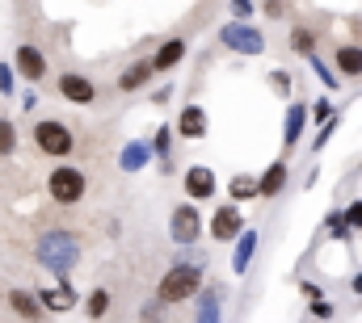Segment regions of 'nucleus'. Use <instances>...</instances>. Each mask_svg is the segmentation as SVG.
Returning a JSON list of instances; mask_svg holds the SVG:
<instances>
[{
  "instance_id": "nucleus-1",
  "label": "nucleus",
  "mask_w": 362,
  "mask_h": 323,
  "mask_svg": "<svg viewBox=\"0 0 362 323\" xmlns=\"http://www.w3.org/2000/svg\"><path fill=\"white\" fill-rule=\"evenodd\" d=\"M38 260L47 264V273L68 277V273L81 264V243H76L72 231H47V236L38 240Z\"/></svg>"
},
{
  "instance_id": "nucleus-2",
  "label": "nucleus",
  "mask_w": 362,
  "mask_h": 323,
  "mask_svg": "<svg viewBox=\"0 0 362 323\" xmlns=\"http://www.w3.org/2000/svg\"><path fill=\"white\" fill-rule=\"evenodd\" d=\"M198 294H202V273H198V264H194V260L173 264V269L160 277V286H156V298H160L165 307L189 303V298H198Z\"/></svg>"
},
{
  "instance_id": "nucleus-3",
  "label": "nucleus",
  "mask_w": 362,
  "mask_h": 323,
  "mask_svg": "<svg viewBox=\"0 0 362 323\" xmlns=\"http://www.w3.org/2000/svg\"><path fill=\"white\" fill-rule=\"evenodd\" d=\"M34 147L42 156H55V160H68L76 152V135L59 122V118H38L34 122Z\"/></svg>"
},
{
  "instance_id": "nucleus-4",
  "label": "nucleus",
  "mask_w": 362,
  "mask_h": 323,
  "mask_svg": "<svg viewBox=\"0 0 362 323\" xmlns=\"http://www.w3.org/2000/svg\"><path fill=\"white\" fill-rule=\"evenodd\" d=\"M47 193L59 202V206H76L85 193H89V181H85V172L81 168H55L51 176H47Z\"/></svg>"
},
{
  "instance_id": "nucleus-5",
  "label": "nucleus",
  "mask_w": 362,
  "mask_h": 323,
  "mask_svg": "<svg viewBox=\"0 0 362 323\" xmlns=\"http://www.w3.org/2000/svg\"><path fill=\"white\" fill-rule=\"evenodd\" d=\"M219 42L232 47V51H240V55H262V51H266V38H262L257 30H249L245 21L223 25V30H219Z\"/></svg>"
},
{
  "instance_id": "nucleus-6",
  "label": "nucleus",
  "mask_w": 362,
  "mask_h": 323,
  "mask_svg": "<svg viewBox=\"0 0 362 323\" xmlns=\"http://www.w3.org/2000/svg\"><path fill=\"white\" fill-rule=\"evenodd\" d=\"M198 231H202V214L194 210V206H173V214H169V236L173 243H189L198 240Z\"/></svg>"
},
{
  "instance_id": "nucleus-7",
  "label": "nucleus",
  "mask_w": 362,
  "mask_h": 323,
  "mask_svg": "<svg viewBox=\"0 0 362 323\" xmlns=\"http://www.w3.org/2000/svg\"><path fill=\"white\" fill-rule=\"evenodd\" d=\"M13 63H17V76H21V80H30V84L47 80V55H42L34 42H21V47L13 51Z\"/></svg>"
},
{
  "instance_id": "nucleus-8",
  "label": "nucleus",
  "mask_w": 362,
  "mask_h": 323,
  "mask_svg": "<svg viewBox=\"0 0 362 323\" xmlns=\"http://www.w3.org/2000/svg\"><path fill=\"white\" fill-rule=\"evenodd\" d=\"M55 88H59V97L72 101V105H93V97H97V84H93L89 76H81V72H64V76L55 80Z\"/></svg>"
},
{
  "instance_id": "nucleus-9",
  "label": "nucleus",
  "mask_w": 362,
  "mask_h": 323,
  "mask_svg": "<svg viewBox=\"0 0 362 323\" xmlns=\"http://www.w3.org/2000/svg\"><path fill=\"white\" fill-rule=\"evenodd\" d=\"M245 236V219L236 206H219L215 219H211V240L215 243H228V240H240Z\"/></svg>"
},
{
  "instance_id": "nucleus-10",
  "label": "nucleus",
  "mask_w": 362,
  "mask_h": 323,
  "mask_svg": "<svg viewBox=\"0 0 362 323\" xmlns=\"http://www.w3.org/2000/svg\"><path fill=\"white\" fill-rule=\"evenodd\" d=\"M185 193H189V202H206V197H215V189H219V181H215V172L206 168V164H194V168H185Z\"/></svg>"
},
{
  "instance_id": "nucleus-11",
  "label": "nucleus",
  "mask_w": 362,
  "mask_h": 323,
  "mask_svg": "<svg viewBox=\"0 0 362 323\" xmlns=\"http://www.w3.org/2000/svg\"><path fill=\"white\" fill-rule=\"evenodd\" d=\"M177 135L189 139V143L206 135V109H202V105H185V109H181L177 114Z\"/></svg>"
},
{
  "instance_id": "nucleus-12",
  "label": "nucleus",
  "mask_w": 362,
  "mask_h": 323,
  "mask_svg": "<svg viewBox=\"0 0 362 323\" xmlns=\"http://www.w3.org/2000/svg\"><path fill=\"white\" fill-rule=\"evenodd\" d=\"M8 307H13L25 323H38V319H42V311H47V307H42L30 290H21V286H13V290H8Z\"/></svg>"
},
{
  "instance_id": "nucleus-13",
  "label": "nucleus",
  "mask_w": 362,
  "mask_h": 323,
  "mask_svg": "<svg viewBox=\"0 0 362 323\" xmlns=\"http://www.w3.org/2000/svg\"><path fill=\"white\" fill-rule=\"evenodd\" d=\"M185 51H189L185 38H169V42H160L156 55H152V68H156V72H173L181 59H185Z\"/></svg>"
},
{
  "instance_id": "nucleus-14",
  "label": "nucleus",
  "mask_w": 362,
  "mask_h": 323,
  "mask_svg": "<svg viewBox=\"0 0 362 323\" xmlns=\"http://www.w3.org/2000/svg\"><path fill=\"white\" fill-rule=\"evenodd\" d=\"M156 76V68H152V59H135L122 76H118V92H139L144 84Z\"/></svg>"
},
{
  "instance_id": "nucleus-15",
  "label": "nucleus",
  "mask_w": 362,
  "mask_h": 323,
  "mask_svg": "<svg viewBox=\"0 0 362 323\" xmlns=\"http://www.w3.org/2000/svg\"><path fill=\"white\" fill-rule=\"evenodd\" d=\"M38 303H42L47 311H72V307H76V290H72L68 281H59V286H47V290L38 294Z\"/></svg>"
},
{
  "instance_id": "nucleus-16",
  "label": "nucleus",
  "mask_w": 362,
  "mask_h": 323,
  "mask_svg": "<svg viewBox=\"0 0 362 323\" xmlns=\"http://www.w3.org/2000/svg\"><path fill=\"white\" fill-rule=\"evenodd\" d=\"M333 63H337L341 76H362V47H354V42L337 47V51H333Z\"/></svg>"
},
{
  "instance_id": "nucleus-17",
  "label": "nucleus",
  "mask_w": 362,
  "mask_h": 323,
  "mask_svg": "<svg viewBox=\"0 0 362 323\" xmlns=\"http://www.w3.org/2000/svg\"><path fill=\"white\" fill-rule=\"evenodd\" d=\"M253 252H257V231L249 227L240 240H236V256H232V273H249V264H253Z\"/></svg>"
},
{
  "instance_id": "nucleus-18",
  "label": "nucleus",
  "mask_w": 362,
  "mask_h": 323,
  "mask_svg": "<svg viewBox=\"0 0 362 323\" xmlns=\"http://www.w3.org/2000/svg\"><path fill=\"white\" fill-rule=\"evenodd\" d=\"M286 176H291V172H286V160H274L270 168L257 176V181H262V197H278L282 185H286Z\"/></svg>"
},
{
  "instance_id": "nucleus-19",
  "label": "nucleus",
  "mask_w": 362,
  "mask_h": 323,
  "mask_svg": "<svg viewBox=\"0 0 362 323\" xmlns=\"http://www.w3.org/2000/svg\"><path fill=\"white\" fill-rule=\"evenodd\" d=\"M308 105H299V101H291V109H286V135H282V143L286 147H295L299 143V135H303V122H308Z\"/></svg>"
},
{
  "instance_id": "nucleus-20",
  "label": "nucleus",
  "mask_w": 362,
  "mask_h": 323,
  "mask_svg": "<svg viewBox=\"0 0 362 323\" xmlns=\"http://www.w3.org/2000/svg\"><path fill=\"white\" fill-rule=\"evenodd\" d=\"M228 193L236 197V202H245V197H262V181L257 176H232V185H228Z\"/></svg>"
},
{
  "instance_id": "nucleus-21",
  "label": "nucleus",
  "mask_w": 362,
  "mask_h": 323,
  "mask_svg": "<svg viewBox=\"0 0 362 323\" xmlns=\"http://www.w3.org/2000/svg\"><path fill=\"white\" fill-rule=\"evenodd\" d=\"M291 51L303 55V59H312V55H316V38H312V30L295 25V30H291Z\"/></svg>"
},
{
  "instance_id": "nucleus-22",
  "label": "nucleus",
  "mask_w": 362,
  "mask_h": 323,
  "mask_svg": "<svg viewBox=\"0 0 362 323\" xmlns=\"http://www.w3.org/2000/svg\"><path fill=\"white\" fill-rule=\"evenodd\" d=\"M85 315H89L93 323L110 315V290H93V294H89V303H85Z\"/></svg>"
},
{
  "instance_id": "nucleus-23",
  "label": "nucleus",
  "mask_w": 362,
  "mask_h": 323,
  "mask_svg": "<svg viewBox=\"0 0 362 323\" xmlns=\"http://www.w3.org/2000/svg\"><path fill=\"white\" fill-rule=\"evenodd\" d=\"M13 152H17V126H13V118H0V160Z\"/></svg>"
},
{
  "instance_id": "nucleus-24",
  "label": "nucleus",
  "mask_w": 362,
  "mask_h": 323,
  "mask_svg": "<svg viewBox=\"0 0 362 323\" xmlns=\"http://www.w3.org/2000/svg\"><path fill=\"white\" fill-rule=\"evenodd\" d=\"M219 303H223V290H202V294H198V315L219 311Z\"/></svg>"
},
{
  "instance_id": "nucleus-25",
  "label": "nucleus",
  "mask_w": 362,
  "mask_h": 323,
  "mask_svg": "<svg viewBox=\"0 0 362 323\" xmlns=\"http://www.w3.org/2000/svg\"><path fill=\"white\" fill-rule=\"evenodd\" d=\"M144 160H148V152H144V143H131V147H127V156H122V168H131V172H135V168H139Z\"/></svg>"
},
{
  "instance_id": "nucleus-26",
  "label": "nucleus",
  "mask_w": 362,
  "mask_h": 323,
  "mask_svg": "<svg viewBox=\"0 0 362 323\" xmlns=\"http://www.w3.org/2000/svg\"><path fill=\"white\" fill-rule=\"evenodd\" d=\"M169 139H173V130H169V126H160V130H156V139H152V152H156L160 160L169 156Z\"/></svg>"
},
{
  "instance_id": "nucleus-27",
  "label": "nucleus",
  "mask_w": 362,
  "mask_h": 323,
  "mask_svg": "<svg viewBox=\"0 0 362 323\" xmlns=\"http://www.w3.org/2000/svg\"><path fill=\"white\" fill-rule=\"evenodd\" d=\"M333 118H337V114H333V105H329V101L320 97V101L312 105V122H333Z\"/></svg>"
},
{
  "instance_id": "nucleus-28",
  "label": "nucleus",
  "mask_w": 362,
  "mask_h": 323,
  "mask_svg": "<svg viewBox=\"0 0 362 323\" xmlns=\"http://www.w3.org/2000/svg\"><path fill=\"white\" fill-rule=\"evenodd\" d=\"M160 307H165L160 298H156V303H144V307H139V319L144 323H160Z\"/></svg>"
},
{
  "instance_id": "nucleus-29",
  "label": "nucleus",
  "mask_w": 362,
  "mask_h": 323,
  "mask_svg": "<svg viewBox=\"0 0 362 323\" xmlns=\"http://www.w3.org/2000/svg\"><path fill=\"white\" fill-rule=\"evenodd\" d=\"M341 214H346V223L354 231H362V202H350V210H341Z\"/></svg>"
},
{
  "instance_id": "nucleus-30",
  "label": "nucleus",
  "mask_w": 362,
  "mask_h": 323,
  "mask_svg": "<svg viewBox=\"0 0 362 323\" xmlns=\"http://www.w3.org/2000/svg\"><path fill=\"white\" fill-rule=\"evenodd\" d=\"M312 72H316V76H320V80L329 84V88H337V76H333V72H329V68H325V63H320V59H316V55H312Z\"/></svg>"
},
{
  "instance_id": "nucleus-31",
  "label": "nucleus",
  "mask_w": 362,
  "mask_h": 323,
  "mask_svg": "<svg viewBox=\"0 0 362 323\" xmlns=\"http://www.w3.org/2000/svg\"><path fill=\"white\" fill-rule=\"evenodd\" d=\"M13 88H17V84H13V68H8V63H0V92H4V97H13Z\"/></svg>"
},
{
  "instance_id": "nucleus-32",
  "label": "nucleus",
  "mask_w": 362,
  "mask_h": 323,
  "mask_svg": "<svg viewBox=\"0 0 362 323\" xmlns=\"http://www.w3.org/2000/svg\"><path fill=\"white\" fill-rule=\"evenodd\" d=\"M333 130H337V118H333V122H325V130L316 135V152H320V147H325V143L333 139Z\"/></svg>"
},
{
  "instance_id": "nucleus-33",
  "label": "nucleus",
  "mask_w": 362,
  "mask_h": 323,
  "mask_svg": "<svg viewBox=\"0 0 362 323\" xmlns=\"http://www.w3.org/2000/svg\"><path fill=\"white\" fill-rule=\"evenodd\" d=\"M232 13H236V17H253V4H249V0H232Z\"/></svg>"
},
{
  "instance_id": "nucleus-34",
  "label": "nucleus",
  "mask_w": 362,
  "mask_h": 323,
  "mask_svg": "<svg viewBox=\"0 0 362 323\" xmlns=\"http://www.w3.org/2000/svg\"><path fill=\"white\" fill-rule=\"evenodd\" d=\"M312 315H316V319H329V315H333V307H329V303H312Z\"/></svg>"
},
{
  "instance_id": "nucleus-35",
  "label": "nucleus",
  "mask_w": 362,
  "mask_h": 323,
  "mask_svg": "<svg viewBox=\"0 0 362 323\" xmlns=\"http://www.w3.org/2000/svg\"><path fill=\"white\" fill-rule=\"evenodd\" d=\"M274 84H278V92H291V76L286 72H274Z\"/></svg>"
},
{
  "instance_id": "nucleus-36",
  "label": "nucleus",
  "mask_w": 362,
  "mask_h": 323,
  "mask_svg": "<svg viewBox=\"0 0 362 323\" xmlns=\"http://www.w3.org/2000/svg\"><path fill=\"white\" fill-rule=\"evenodd\" d=\"M303 294H308L312 303H325V298H320V286H312V281H303Z\"/></svg>"
},
{
  "instance_id": "nucleus-37",
  "label": "nucleus",
  "mask_w": 362,
  "mask_h": 323,
  "mask_svg": "<svg viewBox=\"0 0 362 323\" xmlns=\"http://www.w3.org/2000/svg\"><path fill=\"white\" fill-rule=\"evenodd\" d=\"M194 323H223V319H219V311H211V315H198Z\"/></svg>"
},
{
  "instance_id": "nucleus-38",
  "label": "nucleus",
  "mask_w": 362,
  "mask_h": 323,
  "mask_svg": "<svg viewBox=\"0 0 362 323\" xmlns=\"http://www.w3.org/2000/svg\"><path fill=\"white\" fill-rule=\"evenodd\" d=\"M350 290H354V294H362V273L354 277V281H350Z\"/></svg>"
}]
</instances>
